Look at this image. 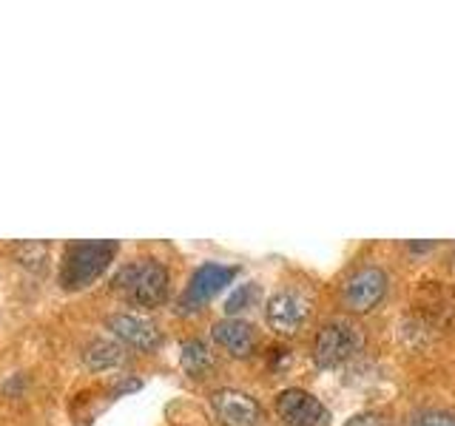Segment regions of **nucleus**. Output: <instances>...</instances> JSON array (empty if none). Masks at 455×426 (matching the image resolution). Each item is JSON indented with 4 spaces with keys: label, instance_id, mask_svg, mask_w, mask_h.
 <instances>
[{
    "label": "nucleus",
    "instance_id": "7",
    "mask_svg": "<svg viewBox=\"0 0 455 426\" xmlns=\"http://www.w3.org/2000/svg\"><path fill=\"white\" fill-rule=\"evenodd\" d=\"M211 406L222 426H256L262 421L259 404L242 390H217L211 395Z\"/></svg>",
    "mask_w": 455,
    "mask_h": 426
},
{
    "label": "nucleus",
    "instance_id": "15",
    "mask_svg": "<svg viewBox=\"0 0 455 426\" xmlns=\"http://www.w3.org/2000/svg\"><path fill=\"white\" fill-rule=\"evenodd\" d=\"M347 426H387L379 415H359V418H353Z\"/></svg>",
    "mask_w": 455,
    "mask_h": 426
},
{
    "label": "nucleus",
    "instance_id": "6",
    "mask_svg": "<svg viewBox=\"0 0 455 426\" xmlns=\"http://www.w3.org/2000/svg\"><path fill=\"white\" fill-rule=\"evenodd\" d=\"M276 412L282 421L291 426H327L331 423V412L324 409L319 398H313L305 390H284L276 395Z\"/></svg>",
    "mask_w": 455,
    "mask_h": 426
},
{
    "label": "nucleus",
    "instance_id": "14",
    "mask_svg": "<svg viewBox=\"0 0 455 426\" xmlns=\"http://www.w3.org/2000/svg\"><path fill=\"white\" fill-rule=\"evenodd\" d=\"M410 426H455V415L444 409H421L410 418Z\"/></svg>",
    "mask_w": 455,
    "mask_h": 426
},
{
    "label": "nucleus",
    "instance_id": "16",
    "mask_svg": "<svg viewBox=\"0 0 455 426\" xmlns=\"http://www.w3.org/2000/svg\"><path fill=\"white\" fill-rule=\"evenodd\" d=\"M452 264H455V256H452Z\"/></svg>",
    "mask_w": 455,
    "mask_h": 426
},
{
    "label": "nucleus",
    "instance_id": "10",
    "mask_svg": "<svg viewBox=\"0 0 455 426\" xmlns=\"http://www.w3.org/2000/svg\"><path fill=\"white\" fill-rule=\"evenodd\" d=\"M213 341L228 350L234 355V359H248V355L256 352V333L248 321L242 319H225V321H217L211 330Z\"/></svg>",
    "mask_w": 455,
    "mask_h": 426
},
{
    "label": "nucleus",
    "instance_id": "8",
    "mask_svg": "<svg viewBox=\"0 0 455 426\" xmlns=\"http://www.w3.org/2000/svg\"><path fill=\"white\" fill-rule=\"evenodd\" d=\"M234 276H236V267H225V264H213V262L203 264L191 276V284H188V290H185L180 304L185 310L203 307L205 302H211V298L225 288L228 281H234Z\"/></svg>",
    "mask_w": 455,
    "mask_h": 426
},
{
    "label": "nucleus",
    "instance_id": "3",
    "mask_svg": "<svg viewBox=\"0 0 455 426\" xmlns=\"http://www.w3.org/2000/svg\"><path fill=\"white\" fill-rule=\"evenodd\" d=\"M355 350H359V333L347 321L324 324L316 333V341H313V359L324 369L345 364L347 359H353Z\"/></svg>",
    "mask_w": 455,
    "mask_h": 426
},
{
    "label": "nucleus",
    "instance_id": "1",
    "mask_svg": "<svg viewBox=\"0 0 455 426\" xmlns=\"http://www.w3.org/2000/svg\"><path fill=\"white\" fill-rule=\"evenodd\" d=\"M111 288L134 307H160L168 296V270L154 259L128 262L114 273Z\"/></svg>",
    "mask_w": 455,
    "mask_h": 426
},
{
    "label": "nucleus",
    "instance_id": "13",
    "mask_svg": "<svg viewBox=\"0 0 455 426\" xmlns=\"http://www.w3.org/2000/svg\"><path fill=\"white\" fill-rule=\"evenodd\" d=\"M256 298H259V290H256V284H239V288L231 293V298L225 302V310H228V316H236V312L242 310H248L256 304Z\"/></svg>",
    "mask_w": 455,
    "mask_h": 426
},
{
    "label": "nucleus",
    "instance_id": "4",
    "mask_svg": "<svg viewBox=\"0 0 455 426\" xmlns=\"http://www.w3.org/2000/svg\"><path fill=\"white\" fill-rule=\"evenodd\" d=\"M265 319L270 324V330L279 335H296L310 319V302L302 293L282 290L267 302Z\"/></svg>",
    "mask_w": 455,
    "mask_h": 426
},
{
    "label": "nucleus",
    "instance_id": "2",
    "mask_svg": "<svg viewBox=\"0 0 455 426\" xmlns=\"http://www.w3.org/2000/svg\"><path fill=\"white\" fill-rule=\"evenodd\" d=\"M120 245L111 239L103 241H77V245L66 248L60 262V284L63 290H83L92 281H97L114 262Z\"/></svg>",
    "mask_w": 455,
    "mask_h": 426
},
{
    "label": "nucleus",
    "instance_id": "5",
    "mask_svg": "<svg viewBox=\"0 0 455 426\" xmlns=\"http://www.w3.org/2000/svg\"><path fill=\"white\" fill-rule=\"evenodd\" d=\"M384 293H387V276H384V270L367 264L350 273L341 298H345V307L350 312H367L381 302Z\"/></svg>",
    "mask_w": 455,
    "mask_h": 426
},
{
    "label": "nucleus",
    "instance_id": "9",
    "mask_svg": "<svg viewBox=\"0 0 455 426\" xmlns=\"http://www.w3.org/2000/svg\"><path fill=\"white\" fill-rule=\"evenodd\" d=\"M106 327L120 341H125V344H132L142 352H154L163 344V333L156 330V324L142 316H132V312H114V316L106 319Z\"/></svg>",
    "mask_w": 455,
    "mask_h": 426
},
{
    "label": "nucleus",
    "instance_id": "12",
    "mask_svg": "<svg viewBox=\"0 0 455 426\" xmlns=\"http://www.w3.org/2000/svg\"><path fill=\"white\" fill-rule=\"evenodd\" d=\"M180 361H182V369H185V373H188L191 378H205V375L211 373V369H213V355H211V350H208L205 341H199V338L185 341Z\"/></svg>",
    "mask_w": 455,
    "mask_h": 426
},
{
    "label": "nucleus",
    "instance_id": "11",
    "mask_svg": "<svg viewBox=\"0 0 455 426\" xmlns=\"http://www.w3.org/2000/svg\"><path fill=\"white\" fill-rule=\"evenodd\" d=\"M123 361V350L120 344L106 338H94L92 344H85L83 350V364L92 369V373H103V369H111Z\"/></svg>",
    "mask_w": 455,
    "mask_h": 426
}]
</instances>
